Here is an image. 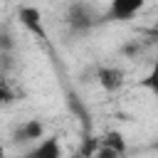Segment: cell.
<instances>
[{"label": "cell", "instance_id": "obj_7", "mask_svg": "<svg viewBox=\"0 0 158 158\" xmlns=\"http://www.w3.org/2000/svg\"><path fill=\"white\" fill-rule=\"evenodd\" d=\"M141 86L143 89H148L153 96H158V59L153 62V67H151V72L143 77V81H141Z\"/></svg>", "mask_w": 158, "mask_h": 158}, {"label": "cell", "instance_id": "obj_3", "mask_svg": "<svg viewBox=\"0 0 158 158\" xmlns=\"http://www.w3.org/2000/svg\"><path fill=\"white\" fill-rule=\"evenodd\" d=\"M22 158H62V141L59 136H44L35 146H30Z\"/></svg>", "mask_w": 158, "mask_h": 158}, {"label": "cell", "instance_id": "obj_8", "mask_svg": "<svg viewBox=\"0 0 158 158\" xmlns=\"http://www.w3.org/2000/svg\"><path fill=\"white\" fill-rule=\"evenodd\" d=\"M91 158H121V151L118 148H114L111 143H104L101 141V146L94 151V156Z\"/></svg>", "mask_w": 158, "mask_h": 158}, {"label": "cell", "instance_id": "obj_6", "mask_svg": "<svg viewBox=\"0 0 158 158\" xmlns=\"http://www.w3.org/2000/svg\"><path fill=\"white\" fill-rule=\"evenodd\" d=\"M17 20H20V25L30 32V35H35V37H47V32H44V25H42V12L37 10V7H30V5H25V7H20L17 10Z\"/></svg>", "mask_w": 158, "mask_h": 158}, {"label": "cell", "instance_id": "obj_5", "mask_svg": "<svg viewBox=\"0 0 158 158\" xmlns=\"http://www.w3.org/2000/svg\"><path fill=\"white\" fill-rule=\"evenodd\" d=\"M96 81H99V86H101L106 94H116V91H121L123 84H126V72L118 69V67H101V69L96 72Z\"/></svg>", "mask_w": 158, "mask_h": 158}, {"label": "cell", "instance_id": "obj_10", "mask_svg": "<svg viewBox=\"0 0 158 158\" xmlns=\"http://www.w3.org/2000/svg\"><path fill=\"white\" fill-rule=\"evenodd\" d=\"M153 151H158V141H156V143H153Z\"/></svg>", "mask_w": 158, "mask_h": 158}, {"label": "cell", "instance_id": "obj_4", "mask_svg": "<svg viewBox=\"0 0 158 158\" xmlns=\"http://www.w3.org/2000/svg\"><path fill=\"white\" fill-rule=\"evenodd\" d=\"M67 20H69V27H72V30L84 32V30L94 27L99 17L91 12V7H89L86 2H74L72 10H69V15H67Z\"/></svg>", "mask_w": 158, "mask_h": 158}, {"label": "cell", "instance_id": "obj_2", "mask_svg": "<svg viewBox=\"0 0 158 158\" xmlns=\"http://www.w3.org/2000/svg\"><path fill=\"white\" fill-rule=\"evenodd\" d=\"M146 0H109V12L106 17L114 22H128L143 10Z\"/></svg>", "mask_w": 158, "mask_h": 158}, {"label": "cell", "instance_id": "obj_1", "mask_svg": "<svg viewBox=\"0 0 158 158\" xmlns=\"http://www.w3.org/2000/svg\"><path fill=\"white\" fill-rule=\"evenodd\" d=\"M40 138H44V123L40 118H27V121L17 123L15 131H12V143L15 146H27L30 148Z\"/></svg>", "mask_w": 158, "mask_h": 158}, {"label": "cell", "instance_id": "obj_9", "mask_svg": "<svg viewBox=\"0 0 158 158\" xmlns=\"http://www.w3.org/2000/svg\"><path fill=\"white\" fill-rule=\"evenodd\" d=\"M104 143H111L114 148H118L121 153L126 151V141H123V136L118 133V131H111V133H106V138H104Z\"/></svg>", "mask_w": 158, "mask_h": 158}]
</instances>
